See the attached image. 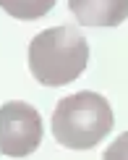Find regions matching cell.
<instances>
[{
  "label": "cell",
  "instance_id": "cell-2",
  "mask_svg": "<svg viewBox=\"0 0 128 160\" xmlns=\"http://www.w3.org/2000/svg\"><path fill=\"white\" fill-rule=\"evenodd\" d=\"M112 108L97 92L63 97L52 113V137L68 150H92L112 131Z\"/></svg>",
  "mask_w": 128,
  "mask_h": 160
},
{
  "label": "cell",
  "instance_id": "cell-6",
  "mask_svg": "<svg viewBox=\"0 0 128 160\" xmlns=\"http://www.w3.org/2000/svg\"><path fill=\"white\" fill-rule=\"evenodd\" d=\"M102 158H105V160H123V158L128 160V131H126L123 137H118L115 142L105 150Z\"/></svg>",
  "mask_w": 128,
  "mask_h": 160
},
{
  "label": "cell",
  "instance_id": "cell-1",
  "mask_svg": "<svg viewBox=\"0 0 128 160\" xmlns=\"http://www.w3.org/2000/svg\"><path fill=\"white\" fill-rule=\"evenodd\" d=\"M89 63V42L76 26H52L29 42V71L45 87L76 82Z\"/></svg>",
  "mask_w": 128,
  "mask_h": 160
},
{
  "label": "cell",
  "instance_id": "cell-5",
  "mask_svg": "<svg viewBox=\"0 0 128 160\" xmlns=\"http://www.w3.org/2000/svg\"><path fill=\"white\" fill-rule=\"evenodd\" d=\"M58 0H0V8H3L8 16L21 18V21H34V18H42L52 11Z\"/></svg>",
  "mask_w": 128,
  "mask_h": 160
},
{
  "label": "cell",
  "instance_id": "cell-3",
  "mask_svg": "<svg viewBox=\"0 0 128 160\" xmlns=\"http://www.w3.org/2000/svg\"><path fill=\"white\" fill-rule=\"evenodd\" d=\"M42 116L34 105L11 100L0 105V155L29 158L42 144Z\"/></svg>",
  "mask_w": 128,
  "mask_h": 160
},
{
  "label": "cell",
  "instance_id": "cell-4",
  "mask_svg": "<svg viewBox=\"0 0 128 160\" xmlns=\"http://www.w3.org/2000/svg\"><path fill=\"white\" fill-rule=\"evenodd\" d=\"M68 8L81 26L110 29L128 18V0H68Z\"/></svg>",
  "mask_w": 128,
  "mask_h": 160
}]
</instances>
